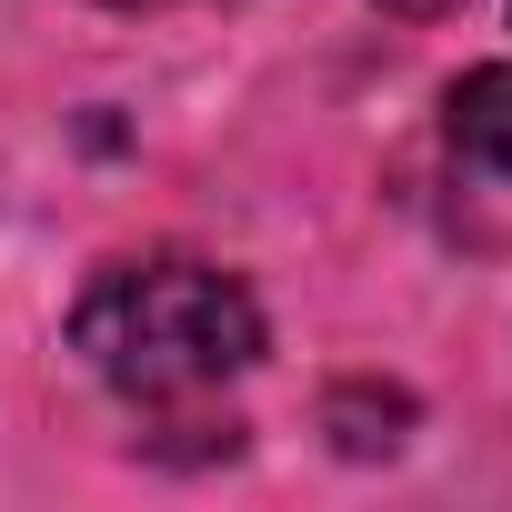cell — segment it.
Instances as JSON below:
<instances>
[{"mask_svg":"<svg viewBox=\"0 0 512 512\" xmlns=\"http://www.w3.org/2000/svg\"><path fill=\"white\" fill-rule=\"evenodd\" d=\"M71 342L111 392L181 402V392L231 382L262 352V312L211 262H131V272L91 282V302L71 312Z\"/></svg>","mask_w":512,"mask_h":512,"instance_id":"cell-1","label":"cell"},{"mask_svg":"<svg viewBox=\"0 0 512 512\" xmlns=\"http://www.w3.org/2000/svg\"><path fill=\"white\" fill-rule=\"evenodd\" d=\"M452 141H462L482 171L512 181V71H472V81L452 91Z\"/></svg>","mask_w":512,"mask_h":512,"instance_id":"cell-2","label":"cell"},{"mask_svg":"<svg viewBox=\"0 0 512 512\" xmlns=\"http://www.w3.org/2000/svg\"><path fill=\"white\" fill-rule=\"evenodd\" d=\"M402 422H412V402H402V392H372V382L332 392V442H342V452H392V442H402Z\"/></svg>","mask_w":512,"mask_h":512,"instance_id":"cell-3","label":"cell"},{"mask_svg":"<svg viewBox=\"0 0 512 512\" xmlns=\"http://www.w3.org/2000/svg\"><path fill=\"white\" fill-rule=\"evenodd\" d=\"M382 11H402V21H442V11H462V0H382Z\"/></svg>","mask_w":512,"mask_h":512,"instance_id":"cell-4","label":"cell"},{"mask_svg":"<svg viewBox=\"0 0 512 512\" xmlns=\"http://www.w3.org/2000/svg\"><path fill=\"white\" fill-rule=\"evenodd\" d=\"M111 11H171V0H111Z\"/></svg>","mask_w":512,"mask_h":512,"instance_id":"cell-5","label":"cell"}]
</instances>
